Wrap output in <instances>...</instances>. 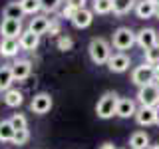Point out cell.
Masks as SVG:
<instances>
[{
	"mask_svg": "<svg viewBox=\"0 0 159 149\" xmlns=\"http://www.w3.org/2000/svg\"><path fill=\"white\" fill-rule=\"evenodd\" d=\"M117 103H119L117 93H113V92L103 93V96L99 97L98 106H96V113H98V117H102V119H109V117H113V115L117 113Z\"/></svg>",
	"mask_w": 159,
	"mask_h": 149,
	"instance_id": "6da1fadb",
	"label": "cell"
},
{
	"mask_svg": "<svg viewBox=\"0 0 159 149\" xmlns=\"http://www.w3.org/2000/svg\"><path fill=\"white\" fill-rule=\"evenodd\" d=\"M89 58H92L93 64H107L109 58H111V52H109V44L103 38H93L89 42Z\"/></svg>",
	"mask_w": 159,
	"mask_h": 149,
	"instance_id": "7a4b0ae2",
	"label": "cell"
},
{
	"mask_svg": "<svg viewBox=\"0 0 159 149\" xmlns=\"http://www.w3.org/2000/svg\"><path fill=\"white\" fill-rule=\"evenodd\" d=\"M137 99L143 107H157L159 106V86L153 82V84H147V86L139 88Z\"/></svg>",
	"mask_w": 159,
	"mask_h": 149,
	"instance_id": "3957f363",
	"label": "cell"
},
{
	"mask_svg": "<svg viewBox=\"0 0 159 149\" xmlns=\"http://www.w3.org/2000/svg\"><path fill=\"white\" fill-rule=\"evenodd\" d=\"M131 82L139 88L147 86V84H153L155 82V78H153V66L151 64H141V66H137L131 74Z\"/></svg>",
	"mask_w": 159,
	"mask_h": 149,
	"instance_id": "277c9868",
	"label": "cell"
},
{
	"mask_svg": "<svg viewBox=\"0 0 159 149\" xmlns=\"http://www.w3.org/2000/svg\"><path fill=\"white\" fill-rule=\"evenodd\" d=\"M135 44V34L129 28H117L113 34V46L117 50H129Z\"/></svg>",
	"mask_w": 159,
	"mask_h": 149,
	"instance_id": "5b68a950",
	"label": "cell"
},
{
	"mask_svg": "<svg viewBox=\"0 0 159 149\" xmlns=\"http://www.w3.org/2000/svg\"><path fill=\"white\" fill-rule=\"evenodd\" d=\"M135 42L143 50H149V48L157 46V32L153 28H143V30H139L135 34Z\"/></svg>",
	"mask_w": 159,
	"mask_h": 149,
	"instance_id": "8992f818",
	"label": "cell"
},
{
	"mask_svg": "<svg viewBox=\"0 0 159 149\" xmlns=\"http://www.w3.org/2000/svg\"><path fill=\"white\" fill-rule=\"evenodd\" d=\"M0 34H2L4 38H18V34H22V24H20V20L4 18L2 24H0Z\"/></svg>",
	"mask_w": 159,
	"mask_h": 149,
	"instance_id": "52a82bcc",
	"label": "cell"
},
{
	"mask_svg": "<svg viewBox=\"0 0 159 149\" xmlns=\"http://www.w3.org/2000/svg\"><path fill=\"white\" fill-rule=\"evenodd\" d=\"M30 107H32L34 113H48L50 107H52V97H50V93H38V96H34L32 103H30Z\"/></svg>",
	"mask_w": 159,
	"mask_h": 149,
	"instance_id": "ba28073f",
	"label": "cell"
},
{
	"mask_svg": "<svg viewBox=\"0 0 159 149\" xmlns=\"http://www.w3.org/2000/svg\"><path fill=\"white\" fill-rule=\"evenodd\" d=\"M107 68H109V72H113V74H121L129 68V58L125 54H113L107 62Z\"/></svg>",
	"mask_w": 159,
	"mask_h": 149,
	"instance_id": "9c48e42d",
	"label": "cell"
},
{
	"mask_svg": "<svg viewBox=\"0 0 159 149\" xmlns=\"http://www.w3.org/2000/svg\"><path fill=\"white\" fill-rule=\"evenodd\" d=\"M18 50H20V40L18 38H2V42H0V54H2L4 58L16 56Z\"/></svg>",
	"mask_w": 159,
	"mask_h": 149,
	"instance_id": "30bf717a",
	"label": "cell"
},
{
	"mask_svg": "<svg viewBox=\"0 0 159 149\" xmlns=\"http://www.w3.org/2000/svg\"><path fill=\"white\" fill-rule=\"evenodd\" d=\"M30 74H32V64H30L28 60H18L12 66V76H14V79H18V82L26 79Z\"/></svg>",
	"mask_w": 159,
	"mask_h": 149,
	"instance_id": "8fae6325",
	"label": "cell"
},
{
	"mask_svg": "<svg viewBox=\"0 0 159 149\" xmlns=\"http://www.w3.org/2000/svg\"><path fill=\"white\" fill-rule=\"evenodd\" d=\"M137 113V109H135V102L133 99H129V97H121L119 99V103H117V113L116 115L119 117H131V115H135Z\"/></svg>",
	"mask_w": 159,
	"mask_h": 149,
	"instance_id": "7c38bea8",
	"label": "cell"
},
{
	"mask_svg": "<svg viewBox=\"0 0 159 149\" xmlns=\"http://www.w3.org/2000/svg\"><path fill=\"white\" fill-rule=\"evenodd\" d=\"M155 8L157 6L151 2V0H141V2H137V6H135V14H137V18L147 20V18L155 16Z\"/></svg>",
	"mask_w": 159,
	"mask_h": 149,
	"instance_id": "4fadbf2b",
	"label": "cell"
},
{
	"mask_svg": "<svg viewBox=\"0 0 159 149\" xmlns=\"http://www.w3.org/2000/svg\"><path fill=\"white\" fill-rule=\"evenodd\" d=\"M20 48L22 50H36V46H38V42H40V36L38 34H34V32H30V30H26V32H22L20 34Z\"/></svg>",
	"mask_w": 159,
	"mask_h": 149,
	"instance_id": "5bb4252c",
	"label": "cell"
},
{
	"mask_svg": "<svg viewBox=\"0 0 159 149\" xmlns=\"http://www.w3.org/2000/svg\"><path fill=\"white\" fill-rule=\"evenodd\" d=\"M135 119L139 125H151L155 123V107H139L135 113Z\"/></svg>",
	"mask_w": 159,
	"mask_h": 149,
	"instance_id": "9a60e30c",
	"label": "cell"
},
{
	"mask_svg": "<svg viewBox=\"0 0 159 149\" xmlns=\"http://www.w3.org/2000/svg\"><path fill=\"white\" fill-rule=\"evenodd\" d=\"M48 26H50V20L48 16H34L32 20H30V32H34V34H46L48 32Z\"/></svg>",
	"mask_w": 159,
	"mask_h": 149,
	"instance_id": "2e32d148",
	"label": "cell"
},
{
	"mask_svg": "<svg viewBox=\"0 0 159 149\" xmlns=\"http://www.w3.org/2000/svg\"><path fill=\"white\" fill-rule=\"evenodd\" d=\"M92 20H93V14L89 12V10L84 8V10H78V12H76V16H74L72 24H74L76 28L82 30V28H88L89 24H92Z\"/></svg>",
	"mask_w": 159,
	"mask_h": 149,
	"instance_id": "e0dca14e",
	"label": "cell"
},
{
	"mask_svg": "<svg viewBox=\"0 0 159 149\" xmlns=\"http://www.w3.org/2000/svg\"><path fill=\"white\" fill-rule=\"evenodd\" d=\"M129 145H131V149H149V135L145 131H135L129 137Z\"/></svg>",
	"mask_w": 159,
	"mask_h": 149,
	"instance_id": "ac0fdd59",
	"label": "cell"
},
{
	"mask_svg": "<svg viewBox=\"0 0 159 149\" xmlns=\"http://www.w3.org/2000/svg\"><path fill=\"white\" fill-rule=\"evenodd\" d=\"M12 82H14L12 68L2 66V68H0V92H8L10 86H12Z\"/></svg>",
	"mask_w": 159,
	"mask_h": 149,
	"instance_id": "d6986e66",
	"label": "cell"
},
{
	"mask_svg": "<svg viewBox=\"0 0 159 149\" xmlns=\"http://www.w3.org/2000/svg\"><path fill=\"white\" fill-rule=\"evenodd\" d=\"M22 92H18V89H8V92H4V103H6L8 107H18L20 103H22Z\"/></svg>",
	"mask_w": 159,
	"mask_h": 149,
	"instance_id": "ffe728a7",
	"label": "cell"
},
{
	"mask_svg": "<svg viewBox=\"0 0 159 149\" xmlns=\"http://www.w3.org/2000/svg\"><path fill=\"white\" fill-rule=\"evenodd\" d=\"M24 14L22 6H20V2H12L8 4L6 8H4V18H10V20H20Z\"/></svg>",
	"mask_w": 159,
	"mask_h": 149,
	"instance_id": "44dd1931",
	"label": "cell"
},
{
	"mask_svg": "<svg viewBox=\"0 0 159 149\" xmlns=\"http://www.w3.org/2000/svg\"><path fill=\"white\" fill-rule=\"evenodd\" d=\"M14 133H16V129L12 127V123L10 121H0V141H12Z\"/></svg>",
	"mask_w": 159,
	"mask_h": 149,
	"instance_id": "7402d4cb",
	"label": "cell"
},
{
	"mask_svg": "<svg viewBox=\"0 0 159 149\" xmlns=\"http://www.w3.org/2000/svg\"><path fill=\"white\" fill-rule=\"evenodd\" d=\"M133 2L135 0H113V12L117 16H123V14H127L133 8Z\"/></svg>",
	"mask_w": 159,
	"mask_h": 149,
	"instance_id": "603a6c76",
	"label": "cell"
},
{
	"mask_svg": "<svg viewBox=\"0 0 159 149\" xmlns=\"http://www.w3.org/2000/svg\"><path fill=\"white\" fill-rule=\"evenodd\" d=\"M113 10V0H93V12L107 14Z\"/></svg>",
	"mask_w": 159,
	"mask_h": 149,
	"instance_id": "cb8c5ba5",
	"label": "cell"
},
{
	"mask_svg": "<svg viewBox=\"0 0 159 149\" xmlns=\"http://www.w3.org/2000/svg\"><path fill=\"white\" fill-rule=\"evenodd\" d=\"M20 6H22L24 14H36L42 8V4H40V0H20Z\"/></svg>",
	"mask_w": 159,
	"mask_h": 149,
	"instance_id": "d4e9b609",
	"label": "cell"
},
{
	"mask_svg": "<svg viewBox=\"0 0 159 149\" xmlns=\"http://www.w3.org/2000/svg\"><path fill=\"white\" fill-rule=\"evenodd\" d=\"M145 64H151V66H157L159 64V44L145 50Z\"/></svg>",
	"mask_w": 159,
	"mask_h": 149,
	"instance_id": "484cf974",
	"label": "cell"
},
{
	"mask_svg": "<svg viewBox=\"0 0 159 149\" xmlns=\"http://www.w3.org/2000/svg\"><path fill=\"white\" fill-rule=\"evenodd\" d=\"M10 123H12V127L16 129V131H20V129H26L28 127V119L22 115V113H14L12 119H10Z\"/></svg>",
	"mask_w": 159,
	"mask_h": 149,
	"instance_id": "4316f807",
	"label": "cell"
},
{
	"mask_svg": "<svg viewBox=\"0 0 159 149\" xmlns=\"http://www.w3.org/2000/svg\"><path fill=\"white\" fill-rule=\"evenodd\" d=\"M28 137H30L28 129H20V131H16V133H14V137H12V143H14V145H24V143L28 141Z\"/></svg>",
	"mask_w": 159,
	"mask_h": 149,
	"instance_id": "83f0119b",
	"label": "cell"
},
{
	"mask_svg": "<svg viewBox=\"0 0 159 149\" xmlns=\"http://www.w3.org/2000/svg\"><path fill=\"white\" fill-rule=\"evenodd\" d=\"M72 46H74V42H72V38H70V36L58 38V50H62V52H68V50H72Z\"/></svg>",
	"mask_w": 159,
	"mask_h": 149,
	"instance_id": "f1b7e54d",
	"label": "cell"
},
{
	"mask_svg": "<svg viewBox=\"0 0 159 149\" xmlns=\"http://www.w3.org/2000/svg\"><path fill=\"white\" fill-rule=\"evenodd\" d=\"M40 4H42V8L46 10V12H52V10L58 8L60 0H40Z\"/></svg>",
	"mask_w": 159,
	"mask_h": 149,
	"instance_id": "f546056e",
	"label": "cell"
},
{
	"mask_svg": "<svg viewBox=\"0 0 159 149\" xmlns=\"http://www.w3.org/2000/svg\"><path fill=\"white\" fill-rule=\"evenodd\" d=\"M76 12L78 10L76 8H72V6H64V10H62V18H68V20H74V16H76Z\"/></svg>",
	"mask_w": 159,
	"mask_h": 149,
	"instance_id": "4dcf8cb0",
	"label": "cell"
},
{
	"mask_svg": "<svg viewBox=\"0 0 159 149\" xmlns=\"http://www.w3.org/2000/svg\"><path fill=\"white\" fill-rule=\"evenodd\" d=\"M66 4L72 6V8H76V10H84V8H86V0H66Z\"/></svg>",
	"mask_w": 159,
	"mask_h": 149,
	"instance_id": "1f68e13d",
	"label": "cell"
},
{
	"mask_svg": "<svg viewBox=\"0 0 159 149\" xmlns=\"http://www.w3.org/2000/svg\"><path fill=\"white\" fill-rule=\"evenodd\" d=\"M58 32H60V24H58V22H50V26H48V32H46V34L54 36V34H58Z\"/></svg>",
	"mask_w": 159,
	"mask_h": 149,
	"instance_id": "d6a6232c",
	"label": "cell"
},
{
	"mask_svg": "<svg viewBox=\"0 0 159 149\" xmlns=\"http://www.w3.org/2000/svg\"><path fill=\"white\" fill-rule=\"evenodd\" d=\"M153 78H155V82H159V64L153 66Z\"/></svg>",
	"mask_w": 159,
	"mask_h": 149,
	"instance_id": "836d02e7",
	"label": "cell"
},
{
	"mask_svg": "<svg viewBox=\"0 0 159 149\" xmlns=\"http://www.w3.org/2000/svg\"><path fill=\"white\" fill-rule=\"evenodd\" d=\"M99 149H116V147H113V145H111V143H103V145H102V147H99Z\"/></svg>",
	"mask_w": 159,
	"mask_h": 149,
	"instance_id": "e575fe53",
	"label": "cell"
},
{
	"mask_svg": "<svg viewBox=\"0 0 159 149\" xmlns=\"http://www.w3.org/2000/svg\"><path fill=\"white\" fill-rule=\"evenodd\" d=\"M155 123H159V106L155 107Z\"/></svg>",
	"mask_w": 159,
	"mask_h": 149,
	"instance_id": "d590c367",
	"label": "cell"
},
{
	"mask_svg": "<svg viewBox=\"0 0 159 149\" xmlns=\"http://www.w3.org/2000/svg\"><path fill=\"white\" fill-rule=\"evenodd\" d=\"M155 16H157V18H159V6H157V8H155Z\"/></svg>",
	"mask_w": 159,
	"mask_h": 149,
	"instance_id": "8d00e7d4",
	"label": "cell"
},
{
	"mask_svg": "<svg viewBox=\"0 0 159 149\" xmlns=\"http://www.w3.org/2000/svg\"><path fill=\"white\" fill-rule=\"evenodd\" d=\"M151 2H153V4H155V6H159V0H151Z\"/></svg>",
	"mask_w": 159,
	"mask_h": 149,
	"instance_id": "74e56055",
	"label": "cell"
},
{
	"mask_svg": "<svg viewBox=\"0 0 159 149\" xmlns=\"http://www.w3.org/2000/svg\"><path fill=\"white\" fill-rule=\"evenodd\" d=\"M149 149H159V145H151V147H149Z\"/></svg>",
	"mask_w": 159,
	"mask_h": 149,
	"instance_id": "f35d334b",
	"label": "cell"
}]
</instances>
